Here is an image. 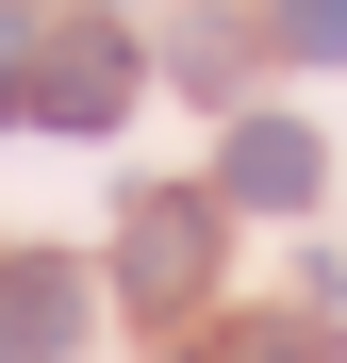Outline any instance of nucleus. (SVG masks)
Wrapping results in <instances>:
<instances>
[{
    "label": "nucleus",
    "mask_w": 347,
    "mask_h": 363,
    "mask_svg": "<svg viewBox=\"0 0 347 363\" xmlns=\"http://www.w3.org/2000/svg\"><path fill=\"white\" fill-rule=\"evenodd\" d=\"M314 182H331V149L298 133V116H248V133L215 149V199L231 215H314Z\"/></svg>",
    "instance_id": "nucleus-2"
},
{
    "label": "nucleus",
    "mask_w": 347,
    "mask_h": 363,
    "mask_svg": "<svg viewBox=\"0 0 347 363\" xmlns=\"http://www.w3.org/2000/svg\"><path fill=\"white\" fill-rule=\"evenodd\" d=\"M199 363H331V314H265V330H231V347H199Z\"/></svg>",
    "instance_id": "nucleus-5"
},
{
    "label": "nucleus",
    "mask_w": 347,
    "mask_h": 363,
    "mask_svg": "<svg viewBox=\"0 0 347 363\" xmlns=\"http://www.w3.org/2000/svg\"><path fill=\"white\" fill-rule=\"evenodd\" d=\"M281 50L298 67H347V0H281Z\"/></svg>",
    "instance_id": "nucleus-6"
},
{
    "label": "nucleus",
    "mask_w": 347,
    "mask_h": 363,
    "mask_svg": "<svg viewBox=\"0 0 347 363\" xmlns=\"http://www.w3.org/2000/svg\"><path fill=\"white\" fill-rule=\"evenodd\" d=\"M215 182H149L133 215H116V297L133 314H199V281H215Z\"/></svg>",
    "instance_id": "nucleus-1"
},
{
    "label": "nucleus",
    "mask_w": 347,
    "mask_h": 363,
    "mask_svg": "<svg viewBox=\"0 0 347 363\" xmlns=\"http://www.w3.org/2000/svg\"><path fill=\"white\" fill-rule=\"evenodd\" d=\"M33 116L50 133H116V116H133V33H67L33 67Z\"/></svg>",
    "instance_id": "nucleus-3"
},
{
    "label": "nucleus",
    "mask_w": 347,
    "mask_h": 363,
    "mask_svg": "<svg viewBox=\"0 0 347 363\" xmlns=\"http://www.w3.org/2000/svg\"><path fill=\"white\" fill-rule=\"evenodd\" d=\"M83 347V264H0V363H67Z\"/></svg>",
    "instance_id": "nucleus-4"
}]
</instances>
